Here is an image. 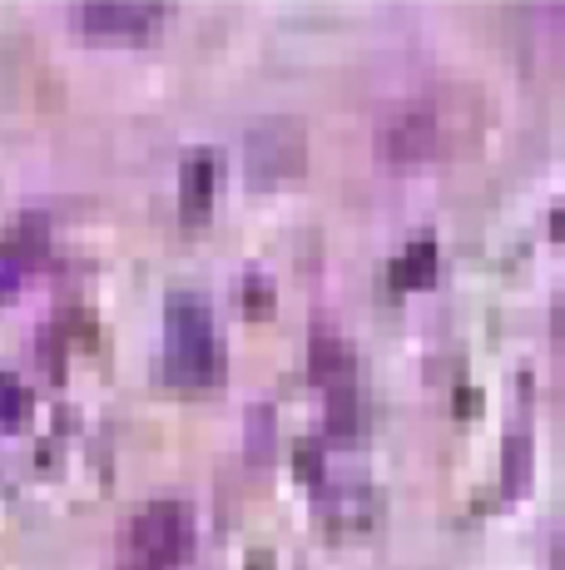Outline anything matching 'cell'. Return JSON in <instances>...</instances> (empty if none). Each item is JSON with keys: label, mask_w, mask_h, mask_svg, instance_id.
<instances>
[{"label": "cell", "mask_w": 565, "mask_h": 570, "mask_svg": "<svg viewBox=\"0 0 565 570\" xmlns=\"http://www.w3.org/2000/svg\"><path fill=\"white\" fill-rule=\"evenodd\" d=\"M248 159H254V179L258 174H293L303 164V135L293 125H264L248 139Z\"/></svg>", "instance_id": "obj_5"}, {"label": "cell", "mask_w": 565, "mask_h": 570, "mask_svg": "<svg viewBox=\"0 0 565 570\" xmlns=\"http://www.w3.org/2000/svg\"><path fill=\"white\" fill-rule=\"evenodd\" d=\"M165 367L184 387H214L224 377V343L199 293H174L165 308Z\"/></svg>", "instance_id": "obj_1"}, {"label": "cell", "mask_w": 565, "mask_h": 570, "mask_svg": "<svg viewBox=\"0 0 565 570\" xmlns=\"http://www.w3.org/2000/svg\"><path fill=\"white\" fill-rule=\"evenodd\" d=\"M214 184H219V159L214 155H194L184 164V214L204 218L214 204Z\"/></svg>", "instance_id": "obj_7"}, {"label": "cell", "mask_w": 565, "mask_h": 570, "mask_svg": "<svg viewBox=\"0 0 565 570\" xmlns=\"http://www.w3.org/2000/svg\"><path fill=\"white\" fill-rule=\"evenodd\" d=\"M377 159L393 169H417L442 155V129L427 105H397L377 119Z\"/></svg>", "instance_id": "obj_3"}, {"label": "cell", "mask_w": 565, "mask_h": 570, "mask_svg": "<svg viewBox=\"0 0 565 570\" xmlns=\"http://www.w3.org/2000/svg\"><path fill=\"white\" fill-rule=\"evenodd\" d=\"M30 416V392L16 372H0V426H20Z\"/></svg>", "instance_id": "obj_8"}, {"label": "cell", "mask_w": 565, "mask_h": 570, "mask_svg": "<svg viewBox=\"0 0 565 570\" xmlns=\"http://www.w3.org/2000/svg\"><path fill=\"white\" fill-rule=\"evenodd\" d=\"M551 238H565V204L556 208V218H551Z\"/></svg>", "instance_id": "obj_10"}, {"label": "cell", "mask_w": 565, "mask_h": 570, "mask_svg": "<svg viewBox=\"0 0 565 570\" xmlns=\"http://www.w3.org/2000/svg\"><path fill=\"white\" fill-rule=\"evenodd\" d=\"M20 273H26V258L16 254V248H0V298H6V293H16V283H20Z\"/></svg>", "instance_id": "obj_9"}, {"label": "cell", "mask_w": 565, "mask_h": 570, "mask_svg": "<svg viewBox=\"0 0 565 570\" xmlns=\"http://www.w3.org/2000/svg\"><path fill=\"white\" fill-rule=\"evenodd\" d=\"M387 283H393L397 293L432 288V283H437V244H432V238H417V244H407L393 258V268H387Z\"/></svg>", "instance_id": "obj_6"}, {"label": "cell", "mask_w": 565, "mask_h": 570, "mask_svg": "<svg viewBox=\"0 0 565 570\" xmlns=\"http://www.w3.org/2000/svg\"><path fill=\"white\" fill-rule=\"evenodd\" d=\"M165 20V6H80V30L105 40H139Z\"/></svg>", "instance_id": "obj_4"}, {"label": "cell", "mask_w": 565, "mask_h": 570, "mask_svg": "<svg viewBox=\"0 0 565 570\" xmlns=\"http://www.w3.org/2000/svg\"><path fill=\"white\" fill-rule=\"evenodd\" d=\"M194 551V511L184 501H149L119 541V570H179Z\"/></svg>", "instance_id": "obj_2"}]
</instances>
